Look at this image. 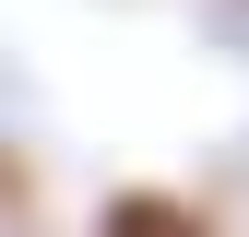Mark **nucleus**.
<instances>
[{"label": "nucleus", "instance_id": "nucleus-1", "mask_svg": "<svg viewBox=\"0 0 249 237\" xmlns=\"http://www.w3.org/2000/svg\"><path fill=\"white\" fill-rule=\"evenodd\" d=\"M107 237H213L190 202H154V190H131V202H107Z\"/></svg>", "mask_w": 249, "mask_h": 237}]
</instances>
